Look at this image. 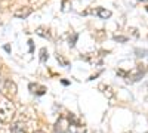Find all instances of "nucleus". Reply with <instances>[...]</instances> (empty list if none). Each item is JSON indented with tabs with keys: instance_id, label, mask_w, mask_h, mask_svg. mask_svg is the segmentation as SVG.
I'll return each instance as SVG.
<instances>
[{
	"instance_id": "obj_1",
	"label": "nucleus",
	"mask_w": 148,
	"mask_h": 133,
	"mask_svg": "<svg viewBox=\"0 0 148 133\" xmlns=\"http://www.w3.org/2000/svg\"><path fill=\"white\" fill-rule=\"evenodd\" d=\"M55 130L56 133H84L86 127L76 114H67L56 121Z\"/></svg>"
},
{
	"instance_id": "obj_2",
	"label": "nucleus",
	"mask_w": 148,
	"mask_h": 133,
	"mask_svg": "<svg viewBox=\"0 0 148 133\" xmlns=\"http://www.w3.org/2000/svg\"><path fill=\"white\" fill-rule=\"evenodd\" d=\"M15 114V106L8 98L5 96H0V121L8 123L12 120Z\"/></svg>"
},
{
	"instance_id": "obj_3",
	"label": "nucleus",
	"mask_w": 148,
	"mask_h": 133,
	"mask_svg": "<svg viewBox=\"0 0 148 133\" xmlns=\"http://www.w3.org/2000/svg\"><path fill=\"white\" fill-rule=\"evenodd\" d=\"M5 93L8 96H15L16 95V86H15V83H12L10 80H6L5 81Z\"/></svg>"
},
{
	"instance_id": "obj_4",
	"label": "nucleus",
	"mask_w": 148,
	"mask_h": 133,
	"mask_svg": "<svg viewBox=\"0 0 148 133\" xmlns=\"http://www.w3.org/2000/svg\"><path fill=\"white\" fill-rule=\"evenodd\" d=\"M95 14L99 16V18H102V19H107V18L111 16V12L107 10V9H104V8H98V9L95 10Z\"/></svg>"
},
{
	"instance_id": "obj_5",
	"label": "nucleus",
	"mask_w": 148,
	"mask_h": 133,
	"mask_svg": "<svg viewBox=\"0 0 148 133\" xmlns=\"http://www.w3.org/2000/svg\"><path fill=\"white\" fill-rule=\"evenodd\" d=\"M30 14H31V9H30V8H25V9L16 10V12H15L14 15H15L16 18H22V19H24V18H27V16H28Z\"/></svg>"
},
{
	"instance_id": "obj_6",
	"label": "nucleus",
	"mask_w": 148,
	"mask_h": 133,
	"mask_svg": "<svg viewBox=\"0 0 148 133\" xmlns=\"http://www.w3.org/2000/svg\"><path fill=\"white\" fill-rule=\"evenodd\" d=\"M9 133H25V129L22 127V124H14L10 126Z\"/></svg>"
},
{
	"instance_id": "obj_7",
	"label": "nucleus",
	"mask_w": 148,
	"mask_h": 133,
	"mask_svg": "<svg viewBox=\"0 0 148 133\" xmlns=\"http://www.w3.org/2000/svg\"><path fill=\"white\" fill-rule=\"evenodd\" d=\"M36 34L42 35V37H45V39H51V34H49V33H46V30H45V28H42V27L36 30Z\"/></svg>"
},
{
	"instance_id": "obj_8",
	"label": "nucleus",
	"mask_w": 148,
	"mask_h": 133,
	"mask_svg": "<svg viewBox=\"0 0 148 133\" xmlns=\"http://www.w3.org/2000/svg\"><path fill=\"white\" fill-rule=\"evenodd\" d=\"M77 39H79V34H73V37H70V46H71V47L76 44Z\"/></svg>"
},
{
	"instance_id": "obj_9",
	"label": "nucleus",
	"mask_w": 148,
	"mask_h": 133,
	"mask_svg": "<svg viewBox=\"0 0 148 133\" xmlns=\"http://www.w3.org/2000/svg\"><path fill=\"white\" fill-rule=\"evenodd\" d=\"M114 40H117V42H127V37H123V35H114Z\"/></svg>"
},
{
	"instance_id": "obj_10",
	"label": "nucleus",
	"mask_w": 148,
	"mask_h": 133,
	"mask_svg": "<svg viewBox=\"0 0 148 133\" xmlns=\"http://www.w3.org/2000/svg\"><path fill=\"white\" fill-rule=\"evenodd\" d=\"M40 53H42V56H40L42 62H45V61H46V49H45V47H43V49L40 50Z\"/></svg>"
},
{
	"instance_id": "obj_11",
	"label": "nucleus",
	"mask_w": 148,
	"mask_h": 133,
	"mask_svg": "<svg viewBox=\"0 0 148 133\" xmlns=\"http://www.w3.org/2000/svg\"><path fill=\"white\" fill-rule=\"evenodd\" d=\"M136 53H141L139 56H145V53H147V50H139V49H136Z\"/></svg>"
},
{
	"instance_id": "obj_12",
	"label": "nucleus",
	"mask_w": 148,
	"mask_h": 133,
	"mask_svg": "<svg viewBox=\"0 0 148 133\" xmlns=\"http://www.w3.org/2000/svg\"><path fill=\"white\" fill-rule=\"evenodd\" d=\"M141 2H148V0H141Z\"/></svg>"
},
{
	"instance_id": "obj_13",
	"label": "nucleus",
	"mask_w": 148,
	"mask_h": 133,
	"mask_svg": "<svg viewBox=\"0 0 148 133\" xmlns=\"http://www.w3.org/2000/svg\"><path fill=\"white\" fill-rule=\"evenodd\" d=\"M36 133H40V132H36Z\"/></svg>"
}]
</instances>
